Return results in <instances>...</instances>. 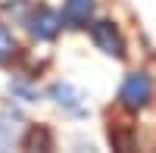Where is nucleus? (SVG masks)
<instances>
[{
  "label": "nucleus",
  "mask_w": 156,
  "mask_h": 153,
  "mask_svg": "<svg viewBox=\"0 0 156 153\" xmlns=\"http://www.w3.org/2000/svg\"><path fill=\"white\" fill-rule=\"evenodd\" d=\"M150 97H153V81H150V75L144 72H131L128 78L122 81V91H119V100H122V106L125 109H144L150 103Z\"/></svg>",
  "instance_id": "obj_1"
},
{
  "label": "nucleus",
  "mask_w": 156,
  "mask_h": 153,
  "mask_svg": "<svg viewBox=\"0 0 156 153\" xmlns=\"http://www.w3.org/2000/svg\"><path fill=\"white\" fill-rule=\"evenodd\" d=\"M90 37H94V44L106 56H115V59L125 56V37H122V31L115 28L112 22H106V19L94 22V25H90Z\"/></svg>",
  "instance_id": "obj_2"
},
{
  "label": "nucleus",
  "mask_w": 156,
  "mask_h": 153,
  "mask_svg": "<svg viewBox=\"0 0 156 153\" xmlns=\"http://www.w3.org/2000/svg\"><path fill=\"white\" fill-rule=\"evenodd\" d=\"M59 25H62V19L50 6H37L28 16V28H31V34L37 37V41H53V37L59 34Z\"/></svg>",
  "instance_id": "obj_3"
},
{
  "label": "nucleus",
  "mask_w": 156,
  "mask_h": 153,
  "mask_svg": "<svg viewBox=\"0 0 156 153\" xmlns=\"http://www.w3.org/2000/svg\"><path fill=\"white\" fill-rule=\"evenodd\" d=\"M50 97L56 100V103L66 109V112H72V116H84V103H81V94L75 91V87L69 84V81H56L53 87H50Z\"/></svg>",
  "instance_id": "obj_4"
},
{
  "label": "nucleus",
  "mask_w": 156,
  "mask_h": 153,
  "mask_svg": "<svg viewBox=\"0 0 156 153\" xmlns=\"http://www.w3.org/2000/svg\"><path fill=\"white\" fill-rule=\"evenodd\" d=\"M19 128H22V116L12 109H0V153H9L12 144L19 137Z\"/></svg>",
  "instance_id": "obj_5"
},
{
  "label": "nucleus",
  "mask_w": 156,
  "mask_h": 153,
  "mask_svg": "<svg viewBox=\"0 0 156 153\" xmlns=\"http://www.w3.org/2000/svg\"><path fill=\"white\" fill-rule=\"evenodd\" d=\"M22 153H53V137L44 125H34V128L25 134V150Z\"/></svg>",
  "instance_id": "obj_6"
},
{
  "label": "nucleus",
  "mask_w": 156,
  "mask_h": 153,
  "mask_svg": "<svg viewBox=\"0 0 156 153\" xmlns=\"http://www.w3.org/2000/svg\"><path fill=\"white\" fill-rule=\"evenodd\" d=\"M90 9H94V0H66V19H69L72 25L87 22Z\"/></svg>",
  "instance_id": "obj_7"
},
{
  "label": "nucleus",
  "mask_w": 156,
  "mask_h": 153,
  "mask_svg": "<svg viewBox=\"0 0 156 153\" xmlns=\"http://www.w3.org/2000/svg\"><path fill=\"white\" fill-rule=\"evenodd\" d=\"M12 53H16V41H12V34L6 25H0V62L12 59Z\"/></svg>",
  "instance_id": "obj_8"
},
{
  "label": "nucleus",
  "mask_w": 156,
  "mask_h": 153,
  "mask_svg": "<svg viewBox=\"0 0 156 153\" xmlns=\"http://www.w3.org/2000/svg\"><path fill=\"white\" fill-rule=\"evenodd\" d=\"M9 91H12V94H19V97H25V100H37V94L31 91V87H22V84H9Z\"/></svg>",
  "instance_id": "obj_9"
},
{
  "label": "nucleus",
  "mask_w": 156,
  "mask_h": 153,
  "mask_svg": "<svg viewBox=\"0 0 156 153\" xmlns=\"http://www.w3.org/2000/svg\"><path fill=\"white\" fill-rule=\"evenodd\" d=\"M78 153H94V150H90V147H78Z\"/></svg>",
  "instance_id": "obj_10"
}]
</instances>
